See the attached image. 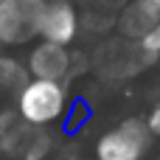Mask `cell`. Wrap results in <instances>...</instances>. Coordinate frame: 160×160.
I'll use <instances>...</instances> for the list:
<instances>
[{
  "label": "cell",
  "instance_id": "6da1fadb",
  "mask_svg": "<svg viewBox=\"0 0 160 160\" xmlns=\"http://www.w3.org/2000/svg\"><path fill=\"white\" fill-rule=\"evenodd\" d=\"M17 107H20V115L34 127L53 124L56 118H62V112L68 107L65 84L48 82V79H31L25 87H20Z\"/></svg>",
  "mask_w": 160,
  "mask_h": 160
},
{
  "label": "cell",
  "instance_id": "7a4b0ae2",
  "mask_svg": "<svg viewBox=\"0 0 160 160\" xmlns=\"http://www.w3.org/2000/svg\"><path fill=\"white\" fill-rule=\"evenodd\" d=\"M152 143V129L141 118H127L115 129L104 132L96 143L98 160H141Z\"/></svg>",
  "mask_w": 160,
  "mask_h": 160
},
{
  "label": "cell",
  "instance_id": "3957f363",
  "mask_svg": "<svg viewBox=\"0 0 160 160\" xmlns=\"http://www.w3.org/2000/svg\"><path fill=\"white\" fill-rule=\"evenodd\" d=\"M48 0H0V45H22L39 37Z\"/></svg>",
  "mask_w": 160,
  "mask_h": 160
},
{
  "label": "cell",
  "instance_id": "277c9868",
  "mask_svg": "<svg viewBox=\"0 0 160 160\" xmlns=\"http://www.w3.org/2000/svg\"><path fill=\"white\" fill-rule=\"evenodd\" d=\"M149 62H155L152 53L143 51L141 42H132V39H112V42H104L98 48V56H96V65H98V73L107 76V79H127V76H135L141 73Z\"/></svg>",
  "mask_w": 160,
  "mask_h": 160
},
{
  "label": "cell",
  "instance_id": "5b68a950",
  "mask_svg": "<svg viewBox=\"0 0 160 160\" xmlns=\"http://www.w3.org/2000/svg\"><path fill=\"white\" fill-rule=\"evenodd\" d=\"M79 25H82V17L70 0H48L42 11V22H39V39L68 48L76 39Z\"/></svg>",
  "mask_w": 160,
  "mask_h": 160
},
{
  "label": "cell",
  "instance_id": "8992f818",
  "mask_svg": "<svg viewBox=\"0 0 160 160\" xmlns=\"http://www.w3.org/2000/svg\"><path fill=\"white\" fill-rule=\"evenodd\" d=\"M73 70V56L65 45L56 42H37L28 53V73L31 79H48V82H65Z\"/></svg>",
  "mask_w": 160,
  "mask_h": 160
},
{
  "label": "cell",
  "instance_id": "52a82bcc",
  "mask_svg": "<svg viewBox=\"0 0 160 160\" xmlns=\"http://www.w3.org/2000/svg\"><path fill=\"white\" fill-rule=\"evenodd\" d=\"M158 25H160V8L152 0H127V6L121 8V14L115 20L118 34L132 42H143Z\"/></svg>",
  "mask_w": 160,
  "mask_h": 160
},
{
  "label": "cell",
  "instance_id": "ba28073f",
  "mask_svg": "<svg viewBox=\"0 0 160 160\" xmlns=\"http://www.w3.org/2000/svg\"><path fill=\"white\" fill-rule=\"evenodd\" d=\"M25 129H28V121L20 112H0V152L14 155Z\"/></svg>",
  "mask_w": 160,
  "mask_h": 160
},
{
  "label": "cell",
  "instance_id": "9c48e42d",
  "mask_svg": "<svg viewBox=\"0 0 160 160\" xmlns=\"http://www.w3.org/2000/svg\"><path fill=\"white\" fill-rule=\"evenodd\" d=\"M48 149H51V135L42 127L28 124V129H25V135H22V141H20L14 155H20L22 160H39L48 155Z\"/></svg>",
  "mask_w": 160,
  "mask_h": 160
},
{
  "label": "cell",
  "instance_id": "30bf717a",
  "mask_svg": "<svg viewBox=\"0 0 160 160\" xmlns=\"http://www.w3.org/2000/svg\"><path fill=\"white\" fill-rule=\"evenodd\" d=\"M25 73L22 68L8 59V56H0V87H25Z\"/></svg>",
  "mask_w": 160,
  "mask_h": 160
},
{
  "label": "cell",
  "instance_id": "8fae6325",
  "mask_svg": "<svg viewBox=\"0 0 160 160\" xmlns=\"http://www.w3.org/2000/svg\"><path fill=\"white\" fill-rule=\"evenodd\" d=\"M141 45H143V51H146V53H152V56L158 59V56H160V25L149 34V37H146V39H143V42H141Z\"/></svg>",
  "mask_w": 160,
  "mask_h": 160
},
{
  "label": "cell",
  "instance_id": "7c38bea8",
  "mask_svg": "<svg viewBox=\"0 0 160 160\" xmlns=\"http://www.w3.org/2000/svg\"><path fill=\"white\" fill-rule=\"evenodd\" d=\"M146 124H149V129H152V135H160V104L149 112V118H146Z\"/></svg>",
  "mask_w": 160,
  "mask_h": 160
},
{
  "label": "cell",
  "instance_id": "4fadbf2b",
  "mask_svg": "<svg viewBox=\"0 0 160 160\" xmlns=\"http://www.w3.org/2000/svg\"><path fill=\"white\" fill-rule=\"evenodd\" d=\"M152 3H155V6H158V8H160V0H152Z\"/></svg>",
  "mask_w": 160,
  "mask_h": 160
},
{
  "label": "cell",
  "instance_id": "5bb4252c",
  "mask_svg": "<svg viewBox=\"0 0 160 160\" xmlns=\"http://www.w3.org/2000/svg\"><path fill=\"white\" fill-rule=\"evenodd\" d=\"M93 160H98V158H93Z\"/></svg>",
  "mask_w": 160,
  "mask_h": 160
},
{
  "label": "cell",
  "instance_id": "9a60e30c",
  "mask_svg": "<svg viewBox=\"0 0 160 160\" xmlns=\"http://www.w3.org/2000/svg\"><path fill=\"white\" fill-rule=\"evenodd\" d=\"M158 160H160V158H158Z\"/></svg>",
  "mask_w": 160,
  "mask_h": 160
}]
</instances>
